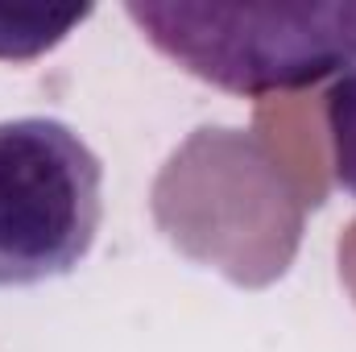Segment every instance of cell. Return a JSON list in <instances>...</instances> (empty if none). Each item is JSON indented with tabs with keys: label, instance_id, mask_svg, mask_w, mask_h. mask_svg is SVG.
Wrapping results in <instances>:
<instances>
[{
	"label": "cell",
	"instance_id": "6da1fadb",
	"mask_svg": "<svg viewBox=\"0 0 356 352\" xmlns=\"http://www.w3.org/2000/svg\"><path fill=\"white\" fill-rule=\"evenodd\" d=\"M141 38L232 95L298 91L356 58V4H124Z\"/></svg>",
	"mask_w": 356,
	"mask_h": 352
},
{
	"label": "cell",
	"instance_id": "7a4b0ae2",
	"mask_svg": "<svg viewBox=\"0 0 356 352\" xmlns=\"http://www.w3.org/2000/svg\"><path fill=\"white\" fill-rule=\"evenodd\" d=\"M104 224V162L54 116L0 120V290L75 273Z\"/></svg>",
	"mask_w": 356,
	"mask_h": 352
},
{
	"label": "cell",
	"instance_id": "3957f363",
	"mask_svg": "<svg viewBox=\"0 0 356 352\" xmlns=\"http://www.w3.org/2000/svg\"><path fill=\"white\" fill-rule=\"evenodd\" d=\"M91 8H0V58L25 63L54 50L75 25H83Z\"/></svg>",
	"mask_w": 356,
	"mask_h": 352
},
{
	"label": "cell",
	"instance_id": "277c9868",
	"mask_svg": "<svg viewBox=\"0 0 356 352\" xmlns=\"http://www.w3.org/2000/svg\"><path fill=\"white\" fill-rule=\"evenodd\" d=\"M327 137H332V175L356 199V58L336 75L327 91Z\"/></svg>",
	"mask_w": 356,
	"mask_h": 352
}]
</instances>
